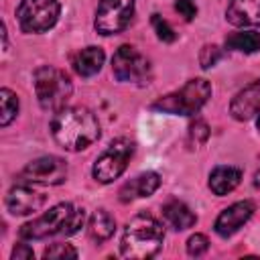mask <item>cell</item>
I'll use <instances>...</instances> for the list:
<instances>
[{
	"mask_svg": "<svg viewBox=\"0 0 260 260\" xmlns=\"http://www.w3.org/2000/svg\"><path fill=\"white\" fill-rule=\"evenodd\" d=\"M51 136L65 150H85L100 138V122L83 106H65L51 120Z\"/></svg>",
	"mask_w": 260,
	"mask_h": 260,
	"instance_id": "obj_1",
	"label": "cell"
},
{
	"mask_svg": "<svg viewBox=\"0 0 260 260\" xmlns=\"http://www.w3.org/2000/svg\"><path fill=\"white\" fill-rule=\"evenodd\" d=\"M162 242H165L162 223L148 213H138L126 223L122 232L120 252L126 258L144 260V258H152L160 250Z\"/></svg>",
	"mask_w": 260,
	"mask_h": 260,
	"instance_id": "obj_2",
	"label": "cell"
},
{
	"mask_svg": "<svg viewBox=\"0 0 260 260\" xmlns=\"http://www.w3.org/2000/svg\"><path fill=\"white\" fill-rule=\"evenodd\" d=\"M85 221V211L83 207H75L71 203H59L45 211L43 215L35 217L32 221L24 223L18 232L22 240H45L55 234H65L71 236L79 232V228Z\"/></svg>",
	"mask_w": 260,
	"mask_h": 260,
	"instance_id": "obj_3",
	"label": "cell"
},
{
	"mask_svg": "<svg viewBox=\"0 0 260 260\" xmlns=\"http://www.w3.org/2000/svg\"><path fill=\"white\" fill-rule=\"evenodd\" d=\"M32 85H35V95L39 100V106L47 112L63 110L73 93L69 75L53 65L37 67L32 73Z\"/></svg>",
	"mask_w": 260,
	"mask_h": 260,
	"instance_id": "obj_4",
	"label": "cell"
},
{
	"mask_svg": "<svg viewBox=\"0 0 260 260\" xmlns=\"http://www.w3.org/2000/svg\"><path fill=\"white\" fill-rule=\"evenodd\" d=\"M209 98H211L209 81L203 77H195V79H189L181 89L158 98L150 108L162 114H173V116H193L207 104Z\"/></svg>",
	"mask_w": 260,
	"mask_h": 260,
	"instance_id": "obj_5",
	"label": "cell"
},
{
	"mask_svg": "<svg viewBox=\"0 0 260 260\" xmlns=\"http://www.w3.org/2000/svg\"><path fill=\"white\" fill-rule=\"evenodd\" d=\"M112 73L122 83L132 85H148L152 79V67L150 61L132 45H122L116 49L112 57Z\"/></svg>",
	"mask_w": 260,
	"mask_h": 260,
	"instance_id": "obj_6",
	"label": "cell"
},
{
	"mask_svg": "<svg viewBox=\"0 0 260 260\" xmlns=\"http://www.w3.org/2000/svg\"><path fill=\"white\" fill-rule=\"evenodd\" d=\"M132 154H134V142L130 138L120 136V138L112 140L108 144V148L93 162V169H91L93 179L102 185L114 183L126 171Z\"/></svg>",
	"mask_w": 260,
	"mask_h": 260,
	"instance_id": "obj_7",
	"label": "cell"
},
{
	"mask_svg": "<svg viewBox=\"0 0 260 260\" xmlns=\"http://www.w3.org/2000/svg\"><path fill=\"white\" fill-rule=\"evenodd\" d=\"M59 14H61L59 0H20L16 10L20 30L26 35L47 32L57 24Z\"/></svg>",
	"mask_w": 260,
	"mask_h": 260,
	"instance_id": "obj_8",
	"label": "cell"
},
{
	"mask_svg": "<svg viewBox=\"0 0 260 260\" xmlns=\"http://www.w3.org/2000/svg\"><path fill=\"white\" fill-rule=\"evenodd\" d=\"M134 4L136 0H100L93 18L95 30L104 37L122 32L134 16Z\"/></svg>",
	"mask_w": 260,
	"mask_h": 260,
	"instance_id": "obj_9",
	"label": "cell"
},
{
	"mask_svg": "<svg viewBox=\"0 0 260 260\" xmlns=\"http://www.w3.org/2000/svg\"><path fill=\"white\" fill-rule=\"evenodd\" d=\"M65 179H67V162L55 154L32 158L20 171V181L32 185H61L65 183Z\"/></svg>",
	"mask_w": 260,
	"mask_h": 260,
	"instance_id": "obj_10",
	"label": "cell"
},
{
	"mask_svg": "<svg viewBox=\"0 0 260 260\" xmlns=\"http://www.w3.org/2000/svg\"><path fill=\"white\" fill-rule=\"evenodd\" d=\"M47 201V195L39 189H35L32 183H24L20 181L18 185H14L8 195H6V209L12 215H28L39 211Z\"/></svg>",
	"mask_w": 260,
	"mask_h": 260,
	"instance_id": "obj_11",
	"label": "cell"
},
{
	"mask_svg": "<svg viewBox=\"0 0 260 260\" xmlns=\"http://www.w3.org/2000/svg\"><path fill=\"white\" fill-rule=\"evenodd\" d=\"M254 209H256V205H254V201H250V199L232 203L230 207H225V209L217 215V219H215V223H213L215 234L221 236V238L234 236V234L252 217Z\"/></svg>",
	"mask_w": 260,
	"mask_h": 260,
	"instance_id": "obj_12",
	"label": "cell"
},
{
	"mask_svg": "<svg viewBox=\"0 0 260 260\" xmlns=\"http://www.w3.org/2000/svg\"><path fill=\"white\" fill-rule=\"evenodd\" d=\"M258 112H260V79L238 91L230 104V114L240 122L250 120Z\"/></svg>",
	"mask_w": 260,
	"mask_h": 260,
	"instance_id": "obj_13",
	"label": "cell"
},
{
	"mask_svg": "<svg viewBox=\"0 0 260 260\" xmlns=\"http://www.w3.org/2000/svg\"><path fill=\"white\" fill-rule=\"evenodd\" d=\"M225 20L234 26H260V0H230Z\"/></svg>",
	"mask_w": 260,
	"mask_h": 260,
	"instance_id": "obj_14",
	"label": "cell"
},
{
	"mask_svg": "<svg viewBox=\"0 0 260 260\" xmlns=\"http://www.w3.org/2000/svg\"><path fill=\"white\" fill-rule=\"evenodd\" d=\"M160 187V177L152 171L148 173H140L138 177L130 179L122 189H120V201L122 203H130L134 199H142V197H150L156 189Z\"/></svg>",
	"mask_w": 260,
	"mask_h": 260,
	"instance_id": "obj_15",
	"label": "cell"
},
{
	"mask_svg": "<svg viewBox=\"0 0 260 260\" xmlns=\"http://www.w3.org/2000/svg\"><path fill=\"white\" fill-rule=\"evenodd\" d=\"M242 181V171L232 165H219L209 173V189L217 195L223 197L232 193Z\"/></svg>",
	"mask_w": 260,
	"mask_h": 260,
	"instance_id": "obj_16",
	"label": "cell"
},
{
	"mask_svg": "<svg viewBox=\"0 0 260 260\" xmlns=\"http://www.w3.org/2000/svg\"><path fill=\"white\" fill-rule=\"evenodd\" d=\"M162 217L177 232L189 230V228H193L197 223V215L183 201H179V199H169L162 205Z\"/></svg>",
	"mask_w": 260,
	"mask_h": 260,
	"instance_id": "obj_17",
	"label": "cell"
},
{
	"mask_svg": "<svg viewBox=\"0 0 260 260\" xmlns=\"http://www.w3.org/2000/svg\"><path fill=\"white\" fill-rule=\"evenodd\" d=\"M104 61H106L104 49L91 45V47H85V49H81V51L75 53V57H73V69L81 77H91V75H95L102 69Z\"/></svg>",
	"mask_w": 260,
	"mask_h": 260,
	"instance_id": "obj_18",
	"label": "cell"
},
{
	"mask_svg": "<svg viewBox=\"0 0 260 260\" xmlns=\"http://www.w3.org/2000/svg\"><path fill=\"white\" fill-rule=\"evenodd\" d=\"M89 236L91 240H95L98 244L100 242H106L114 236L116 232V219L110 215V211L106 209H95L93 215L89 217Z\"/></svg>",
	"mask_w": 260,
	"mask_h": 260,
	"instance_id": "obj_19",
	"label": "cell"
},
{
	"mask_svg": "<svg viewBox=\"0 0 260 260\" xmlns=\"http://www.w3.org/2000/svg\"><path fill=\"white\" fill-rule=\"evenodd\" d=\"M225 49L234 51V53H258L260 51V32L256 30H240V32H232L225 39Z\"/></svg>",
	"mask_w": 260,
	"mask_h": 260,
	"instance_id": "obj_20",
	"label": "cell"
},
{
	"mask_svg": "<svg viewBox=\"0 0 260 260\" xmlns=\"http://www.w3.org/2000/svg\"><path fill=\"white\" fill-rule=\"evenodd\" d=\"M18 114V98L8 87L0 89V126L6 128Z\"/></svg>",
	"mask_w": 260,
	"mask_h": 260,
	"instance_id": "obj_21",
	"label": "cell"
},
{
	"mask_svg": "<svg viewBox=\"0 0 260 260\" xmlns=\"http://www.w3.org/2000/svg\"><path fill=\"white\" fill-rule=\"evenodd\" d=\"M150 24H152V28H154L158 41H162V43H175V41H177L175 28H173L160 14H152V16H150Z\"/></svg>",
	"mask_w": 260,
	"mask_h": 260,
	"instance_id": "obj_22",
	"label": "cell"
},
{
	"mask_svg": "<svg viewBox=\"0 0 260 260\" xmlns=\"http://www.w3.org/2000/svg\"><path fill=\"white\" fill-rule=\"evenodd\" d=\"M43 258L47 260H65V258H77V250L71 244H53L43 252Z\"/></svg>",
	"mask_w": 260,
	"mask_h": 260,
	"instance_id": "obj_23",
	"label": "cell"
},
{
	"mask_svg": "<svg viewBox=\"0 0 260 260\" xmlns=\"http://www.w3.org/2000/svg\"><path fill=\"white\" fill-rule=\"evenodd\" d=\"M207 138H209V128H207V124H205L203 120H195V122L189 126V144H191L193 148H197V146H201Z\"/></svg>",
	"mask_w": 260,
	"mask_h": 260,
	"instance_id": "obj_24",
	"label": "cell"
},
{
	"mask_svg": "<svg viewBox=\"0 0 260 260\" xmlns=\"http://www.w3.org/2000/svg\"><path fill=\"white\" fill-rule=\"evenodd\" d=\"M207 250H209V240H207V236H203V234H193V236L187 240V254H189V256L199 258V256H203Z\"/></svg>",
	"mask_w": 260,
	"mask_h": 260,
	"instance_id": "obj_25",
	"label": "cell"
},
{
	"mask_svg": "<svg viewBox=\"0 0 260 260\" xmlns=\"http://www.w3.org/2000/svg\"><path fill=\"white\" fill-rule=\"evenodd\" d=\"M219 59H221V49L217 45H203V49L199 53V63H201L203 69L213 67Z\"/></svg>",
	"mask_w": 260,
	"mask_h": 260,
	"instance_id": "obj_26",
	"label": "cell"
},
{
	"mask_svg": "<svg viewBox=\"0 0 260 260\" xmlns=\"http://www.w3.org/2000/svg\"><path fill=\"white\" fill-rule=\"evenodd\" d=\"M175 10H177L187 22H191V20L197 16V4H195V0H177V2H175Z\"/></svg>",
	"mask_w": 260,
	"mask_h": 260,
	"instance_id": "obj_27",
	"label": "cell"
},
{
	"mask_svg": "<svg viewBox=\"0 0 260 260\" xmlns=\"http://www.w3.org/2000/svg\"><path fill=\"white\" fill-rule=\"evenodd\" d=\"M32 256H35V252H32V248L28 244H16V248L10 254L12 260H30Z\"/></svg>",
	"mask_w": 260,
	"mask_h": 260,
	"instance_id": "obj_28",
	"label": "cell"
},
{
	"mask_svg": "<svg viewBox=\"0 0 260 260\" xmlns=\"http://www.w3.org/2000/svg\"><path fill=\"white\" fill-rule=\"evenodd\" d=\"M254 185L260 189V167L256 169V173H254Z\"/></svg>",
	"mask_w": 260,
	"mask_h": 260,
	"instance_id": "obj_29",
	"label": "cell"
},
{
	"mask_svg": "<svg viewBox=\"0 0 260 260\" xmlns=\"http://www.w3.org/2000/svg\"><path fill=\"white\" fill-rule=\"evenodd\" d=\"M260 114V112H258ZM256 126H258V130H260V116H258V122H256Z\"/></svg>",
	"mask_w": 260,
	"mask_h": 260,
	"instance_id": "obj_30",
	"label": "cell"
}]
</instances>
